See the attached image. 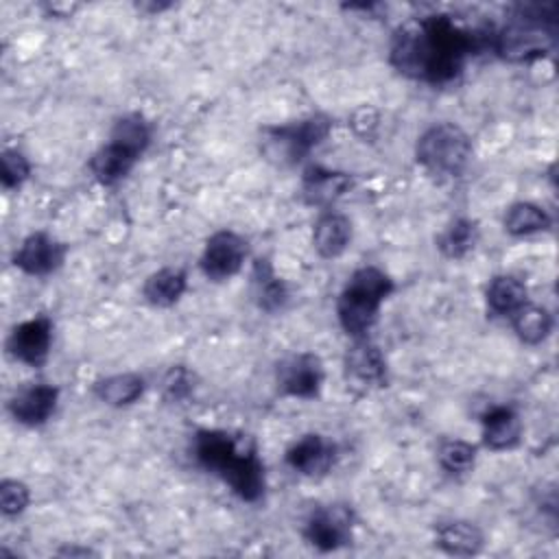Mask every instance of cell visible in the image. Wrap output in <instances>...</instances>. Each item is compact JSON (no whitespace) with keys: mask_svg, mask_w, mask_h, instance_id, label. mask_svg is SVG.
<instances>
[{"mask_svg":"<svg viewBox=\"0 0 559 559\" xmlns=\"http://www.w3.org/2000/svg\"><path fill=\"white\" fill-rule=\"evenodd\" d=\"M437 461L448 474H467L476 463V445L463 439H443L437 448Z\"/></svg>","mask_w":559,"mask_h":559,"instance_id":"obj_28","label":"cell"},{"mask_svg":"<svg viewBox=\"0 0 559 559\" xmlns=\"http://www.w3.org/2000/svg\"><path fill=\"white\" fill-rule=\"evenodd\" d=\"M159 391H162L164 402H168V404H181V402H186V400L192 395V391H194V378H192V373H190L183 365L170 367V369L166 371V376L162 378Z\"/></svg>","mask_w":559,"mask_h":559,"instance_id":"obj_30","label":"cell"},{"mask_svg":"<svg viewBox=\"0 0 559 559\" xmlns=\"http://www.w3.org/2000/svg\"><path fill=\"white\" fill-rule=\"evenodd\" d=\"M66 253H68V247L61 240H57L52 234L33 231L13 251L11 262L24 275L46 277L63 264Z\"/></svg>","mask_w":559,"mask_h":559,"instance_id":"obj_12","label":"cell"},{"mask_svg":"<svg viewBox=\"0 0 559 559\" xmlns=\"http://www.w3.org/2000/svg\"><path fill=\"white\" fill-rule=\"evenodd\" d=\"M251 297L262 312L275 314L286 308L290 293L286 282L275 273L269 258H258L251 269Z\"/></svg>","mask_w":559,"mask_h":559,"instance_id":"obj_19","label":"cell"},{"mask_svg":"<svg viewBox=\"0 0 559 559\" xmlns=\"http://www.w3.org/2000/svg\"><path fill=\"white\" fill-rule=\"evenodd\" d=\"M487 308L498 317H511L524 304H528V288L515 275H496L485 288Z\"/></svg>","mask_w":559,"mask_h":559,"instance_id":"obj_23","label":"cell"},{"mask_svg":"<svg viewBox=\"0 0 559 559\" xmlns=\"http://www.w3.org/2000/svg\"><path fill=\"white\" fill-rule=\"evenodd\" d=\"M170 7H173V2H138V4H135V9H138V11H142V13H151V15L162 13V11H168Z\"/></svg>","mask_w":559,"mask_h":559,"instance_id":"obj_34","label":"cell"},{"mask_svg":"<svg viewBox=\"0 0 559 559\" xmlns=\"http://www.w3.org/2000/svg\"><path fill=\"white\" fill-rule=\"evenodd\" d=\"M489 41L491 28L467 26L450 13H426L393 31L389 63L411 81L445 85L461 76L476 52L489 50Z\"/></svg>","mask_w":559,"mask_h":559,"instance_id":"obj_1","label":"cell"},{"mask_svg":"<svg viewBox=\"0 0 559 559\" xmlns=\"http://www.w3.org/2000/svg\"><path fill=\"white\" fill-rule=\"evenodd\" d=\"M478 242V225L472 218L459 216L454 218L439 236H437V249L448 260H463Z\"/></svg>","mask_w":559,"mask_h":559,"instance_id":"obj_26","label":"cell"},{"mask_svg":"<svg viewBox=\"0 0 559 559\" xmlns=\"http://www.w3.org/2000/svg\"><path fill=\"white\" fill-rule=\"evenodd\" d=\"M325 378L323 362L312 352H293L275 365V386L282 395L295 400H314Z\"/></svg>","mask_w":559,"mask_h":559,"instance_id":"obj_8","label":"cell"},{"mask_svg":"<svg viewBox=\"0 0 559 559\" xmlns=\"http://www.w3.org/2000/svg\"><path fill=\"white\" fill-rule=\"evenodd\" d=\"M57 404L59 386L50 382H28L15 389L7 402V411L20 426L39 428L55 415Z\"/></svg>","mask_w":559,"mask_h":559,"instance_id":"obj_13","label":"cell"},{"mask_svg":"<svg viewBox=\"0 0 559 559\" xmlns=\"http://www.w3.org/2000/svg\"><path fill=\"white\" fill-rule=\"evenodd\" d=\"M31 504V489L20 478H2L0 483V511L4 518H17Z\"/></svg>","mask_w":559,"mask_h":559,"instance_id":"obj_31","label":"cell"},{"mask_svg":"<svg viewBox=\"0 0 559 559\" xmlns=\"http://www.w3.org/2000/svg\"><path fill=\"white\" fill-rule=\"evenodd\" d=\"M151 138H153L151 124L140 111H129V114H122L120 118H116L111 133H109V140L124 144L127 148L135 151L140 157L146 153Z\"/></svg>","mask_w":559,"mask_h":559,"instance_id":"obj_27","label":"cell"},{"mask_svg":"<svg viewBox=\"0 0 559 559\" xmlns=\"http://www.w3.org/2000/svg\"><path fill=\"white\" fill-rule=\"evenodd\" d=\"M52 347V321L46 314L31 317L11 328L7 336V352L13 360L26 367L46 365Z\"/></svg>","mask_w":559,"mask_h":559,"instance_id":"obj_11","label":"cell"},{"mask_svg":"<svg viewBox=\"0 0 559 559\" xmlns=\"http://www.w3.org/2000/svg\"><path fill=\"white\" fill-rule=\"evenodd\" d=\"M140 155L131 148H127L124 144L116 142V140H107L103 146H98L87 166L92 177L100 183V186H116L120 183L138 164Z\"/></svg>","mask_w":559,"mask_h":559,"instance_id":"obj_17","label":"cell"},{"mask_svg":"<svg viewBox=\"0 0 559 559\" xmlns=\"http://www.w3.org/2000/svg\"><path fill=\"white\" fill-rule=\"evenodd\" d=\"M46 9H48V13L52 15V17H70L76 9H79V4H61V2H48L46 4Z\"/></svg>","mask_w":559,"mask_h":559,"instance_id":"obj_33","label":"cell"},{"mask_svg":"<svg viewBox=\"0 0 559 559\" xmlns=\"http://www.w3.org/2000/svg\"><path fill=\"white\" fill-rule=\"evenodd\" d=\"M511 328L520 343L524 345H539L544 343L552 332V314L537 304H524L520 310H515L511 317Z\"/></svg>","mask_w":559,"mask_h":559,"instance_id":"obj_25","label":"cell"},{"mask_svg":"<svg viewBox=\"0 0 559 559\" xmlns=\"http://www.w3.org/2000/svg\"><path fill=\"white\" fill-rule=\"evenodd\" d=\"M144 378L133 371H122V373H111L105 378H98L92 384V393L107 406L114 408H124L135 404L142 393H144Z\"/></svg>","mask_w":559,"mask_h":559,"instance_id":"obj_22","label":"cell"},{"mask_svg":"<svg viewBox=\"0 0 559 559\" xmlns=\"http://www.w3.org/2000/svg\"><path fill=\"white\" fill-rule=\"evenodd\" d=\"M57 555H63V557H87V555H96L92 548L87 546H63L57 550Z\"/></svg>","mask_w":559,"mask_h":559,"instance_id":"obj_35","label":"cell"},{"mask_svg":"<svg viewBox=\"0 0 559 559\" xmlns=\"http://www.w3.org/2000/svg\"><path fill=\"white\" fill-rule=\"evenodd\" d=\"M247 240L234 229L214 231L201 251V273L212 282H225L240 273L247 260Z\"/></svg>","mask_w":559,"mask_h":559,"instance_id":"obj_10","label":"cell"},{"mask_svg":"<svg viewBox=\"0 0 559 559\" xmlns=\"http://www.w3.org/2000/svg\"><path fill=\"white\" fill-rule=\"evenodd\" d=\"M354 129L358 135L362 138H371L373 129L378 127V114L371 109V107H360L356 114H354Z\"/></svg>","mask_w":559,"mask_h":559,"instance_id":"obj_32","label":"cell"},{"mask_svg":"<svg viewBox=\"0 0 559 559\" xmlns=\"http://www.w3.org/2000/svg\"><path fill=\"white\" fill-rule=\"evenodd\" d=\"M352 526L354 513L347 504H321L304 520L301 535L319 552H334L352 544Z\"/></svg>","mask_w":559,"mask_h":559,"instance_id":"obj_9","label":"cell"},{"mask_svg":"<svg viewBox=\"0 0 559 559\" xmlns=\"http://www.w3.org/2000/svg\"><path fill=\"white\" fill-rule=\"evenodd\" d=\"M31 177V162L17 148H4L0 155V181L4 190H17Z\"/></svg>","mask_w":559,"mask_h":559,"instance_id":"obj_29","label":"cell"},{"mask_svg":"<svg viewBox=\"0 0 559 559\" xmlns=\"http://www.w3.org/2000/svg\"><path fill=\"white\" fill-rule=\"evenodd\" d=\"M557 35V4L522 2L509 11L504 24L491 28L489 50L509 63H531L555 48Z\"/></svg>","mask_w":559,"mask_h":559,"instance_id":"obj_3","label":"cell"},{"mask_svg":"<svg viewBox=\"0 0 559 559\" xmlns=\"http://www.w3.org/2000/svg\"><path fill=\"white\" fill-rule=\"evenodd\" d=\"M415 159L437 179L461 177L472 159V138L456 122H435L419 133Z\"/></svg>","mask_w":559,"mask_h":559,"instance_id":"obj_5","label":"cell"},{"mask_svg":"<svg viewBox=\"0 0 559 559\" xmlns=\"http://www.w3.org/2000/svg\"><path fill=\"white\" fill-rule=\"evenodd\" d=\"M188 288V273L179 266H162L142 284V297L153 308L175 306Z\"/></svg>","mask_w":559,"mask_h":559,"instance_id":"obj_21","label":"cell"},{"mask_svg":"<svg viewBox=\"0 0 559 559\" xmlns=\"http://www.w3.org/2000/svg\"><path fill=\"white\" fill-rule=\"evenodd\" d=\"M352 242V221L336 210H321L312 225V247L323 260L345 253Z\"/></svg>","mask_w":559,"mask_h":559,"instance_id":"obj_18","label":"cell"},{"mask_svg":"<svg viewBox=\"0 0 559 559\" xmlns=\"http://www.w3.org/2000/svg\"><path fill=\"white\" fill-rule=\"evenodd\" d=\"M336 459V445L319 432H306L293 441L284 454L286 465L308 478L330 472Z\"/></svg>","mask_w":559,"mask_h":559,"instance_id":"obj_14","label":"cell"},{"mask_svg":"<svg viewBox=\"0 0 559 559\" xmlns=\"http://www.w3.org/2000/svg\"><path fill=\"white\" fill-rule=\"evenodd\" d=\"M435 544L450 557H474L485 546V535L469 520H445L435 526Z\"/></svg>","mask_w":559,"mask_h":559,"instance_id":"obj_20","label":"cell"},{"mask_svg":"<svg viewBox=\"0 0 559 559\" xmlns=\"http://www.w3.org/2000/svg\"><path fill=\"white\" fill-rule=\"evenodd\" d=\"M395 290L386 271L373 264L358 266L345 282L336 299V319L349 338L367 336L378 321L380 308Z\"/></svg>","mask_w":559,"mask_h":559,"instance_id":"obj_4","label":"cell"},{"mask_svg":"<svg viewBox=\"0 0 559 559\" xmlns=\"http://www.w3.org/2000/svg\"><path fill=\"white\" fill-rule=\"evenodd\" d=\"M352 188V175L310 164L301 177V194L308 205L330 210Z\"/></svg>","mask_w":559,"mask_h":559,"instance_id":"obj_15","label":"cell"},{"mask_svg":"<svg viewBox=\"0 0 559 559\" xmlns=\"http://www.w3.org/2000/svg\"><path fill=\"white\" fill-rule=\"evenodd\" d=\"M343 378L356 393H371L386 386L389 367L382 349L369 338H352V345L343 356Z\"/></svg>","mask_w":559,"mask_h":559,"instance_id":"obj_7","label":"cell"},{"mask_svg":"<svg viewBox=\"0 0 559 559\" xmlns=\"http://www.w3.org/2000/svg\"><path fill=\"white\" fill-rule=\"evenodd\" d=\"M192 456L199 467L221 478L236 498L255 504L264 498V463L251 439L223 428H201L192 437Z\"/></svg>","mask_w":559,"mask_h":559,"instance_id":"obj_2","label":"cell"},{"mask_svg":"<svg viewBox=\"0 0 559 559\" xmlns=\"http://www.w3.org/2000/svg\"><path fill=\"white\" fill-rule=\"evenodd\" d=\"M483 445L493 452L513 450L522 439V419L513 406L496 404L480 417Z\"/></svg>","mask_w":559,"mask_h":559,"instance_id":"obj_16","label":"cell"},{"mask_svg":"<svg viewBox=\"0 0 559 559\" xmlns=\"http://www.w3.org/2000/svg\"><path fill=\"white\" fill-rule=\"evenodd\" d=\"M550 225H552L550 214L542 205L531 203V201L511 203L502 216L504 231L515 238L546 231V229H550Z\"/></svg>","mask_w":559,"mask_h":559,"instance_id":"obj_24","label":"cell"},{"mask_svg":"<svg viewBox=\"0 0 559 559\" xmlns=\"http://www.w3.org/2000/svg\"><path fill=\"white\" fill-rule=\"evenodd\" d=\"M332 131V120L323 114H312L284 124L262 129L260 151L277 166H295L306 159Z\"/></svg>","mask_w":559,"mask_h":559,"instance_id":"obj_6","label":"cell"}]
</instances>
